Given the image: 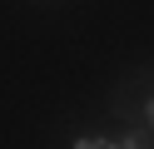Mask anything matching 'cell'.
Returning <instances> with one entry per match:
<instances>
[{
    "label": "cell",
    "instance_id": "cell-3",
    "mask_svg": "<svg viewBox=\"0 0 154 149\" xmlns=\"http://www.w3.org/2000/svg\"><path fill=\"white\" fill-rule=\"evenodd\" d=\"M144 119H149V124H154V99H149V104H144Z\"/></svg>",
    "mask_w": 154,
    "mask_h": 149
},
{
    "label": "cell",
    "instance_id": "cell-1",
    "mask_svg": "<svg viewBox=\"0 0 154 149\" xmlns=\"http://www.w3.org/2000/svg\"><path fill=\"white\" fill-rule=\"evenodd\" d=\"M75 149H119L114 139H94V134H85V139H75Z\"/></svg>",
    "mask_w": 154,
    "mask_h": 149
},
{
    "label": "cell",
    "instance_id": "cell-2",
    "mask_svg": "<svg viewBox=\"0 0 154 149\" xmlns=\"http://www.w3.org/2000/svg\"><path fill=\"white\" fill-rule=\"evenodd\" d=\"M144 139H149V134H139V129H129V134L119 139V149H144Z\"/></svg>",
    "mask_w": 154,
    "mask_h": 149
}]
</instances>
